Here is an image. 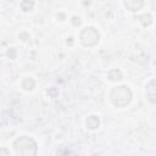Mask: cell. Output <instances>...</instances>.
Instances as JSON below:
<instances>
[{"mask_svg":"<svg viewBox=\"0 0 156 156\" xmlns=\"http://www.w3.org/2000/svg\"><path fill=\"white\" fill-rule=\"evenodd\" d=\"M111 101L116 106H124L132 99V93L127 87H117L111 91Z\"/></svg>","mask_w":156,"mask_h":156,"instance_id":"2","label":"cell"},{"mask_svg":"<svg viewBox=\"0 0 156 156\" xmlns=\"http://www.w3.org/2000/svg\"><path fill=\"white\" fill-rule=\"evenodd\" d=\"M15 152L16 156H35L37 154V144L33 139L23 136L15 141Z\"/></svg>","mask_w":156,"mask_h":156,"instance_id":"1","label":"cell"},{"mask_svg":"<svg viewBox=\"0 0 156 156\" xmlns=\"http://www.w3.org/2000/svg\"><path fill=\"white\" fill-rule=\"evenodd\" d=\"M146 95L151 102H156V79L151 80L146 85Z\"/></svg>","mask_w":156,"mask_h":156,"instance_id":"4","label":"cell"},{"mask_svg":"<svg viewBox=\"0 0 156 156\" xmlns=\"http://www.w3.org/2000/svg\"><path fill=\"white\" fill-rule=\"evenodd\" d=\"M80 41L85 46H93V45H95L99 41V33L94 28H91V27L85 28L80 33Z\"/></svg>","mask_w":156,"mask_h":156,"instance_id":"3","label":"cell"}]
</instances>
